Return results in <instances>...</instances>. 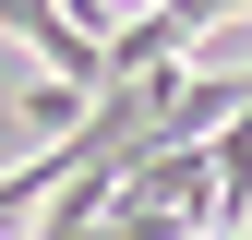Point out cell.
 Masks as SVG:
<instances>
[{
  "label": "cell",
  "instance_id": "cell-3",
  "mask_svg": "<svg viewBox=\"0 0 252 240\" xmlns=\"http://www.w3.org/2000/svg\"><path fill=\"white\" fill-rule=\"evenodd\" d=\"M96 96H108V84H96ZM96 96L60 84V72H36V84H24V120H36V132H84V108H96Z\"/></svg>",
  "mask_w": 252,
  "mask_h": 240
},
{
  "label": "cell",
  "instance_id": "cell-1",
  "mask_svg": "<svg viewBox=\"0 0 252 240\" xmlns=\"http://www.w3.org/2000/svg\"><path fill=\"white\" fill-rule=\"evenodd\" d=\"M120 204H144V216H216V132L204 144H132V168H120Z\"/></svg>",
  "mask_w": 252,
  "mask_h": 240
},
{
  "label": "cell",
  "instance_id": "cell-2",
  "mask_svg": "<svg viewBox=\"0 0 252 240\" xmlns=\"http://www.w3.org/2000/svg\"><path fill=\"white\" fill-rule=\"evenodd\" d=\"M216 228H252V108L216 132Z\"/></svg>",
  "mask_w": 252,
  "mask_h": 240
}]
</instances>
